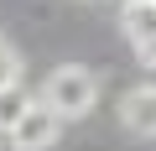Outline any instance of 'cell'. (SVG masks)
Listing matches in <instances>:
<instances>
[{"instance_id": "obj_7", "label": "cell", "mask_w": 156, "mask_h": 151, "mask_svg": "<svg viewBox=\"0 0 156 151\" xmlns=\"http://www.w3.org/2000/svg\"><path fill=\"white\" fill-rule=\"evenodd\" d=\"M140 63H146V68H156V37H151V42L140 47Z\"/></svg>"}, {"instance_id": "obj_1", "label": "cell", "mask_w": 156, "mask_h": 151, "mask_svg": "<svg viewBox=\"0 0 156 151\" xmlns=\"http://www.w3.org/2000/svg\"><path fill=\"white\" fill-rule=\"evenodd\" d=\"M37 99H47L62 120H83L94 104H99V78L89 68H73V63H62V68H52L47 73V84H42V94Z\"/></svg>"}, {"instance_id": "obj_4", "label": "cell", "mask_w": 156, "mask_h": 151, "mask_svg": "<svg viewBox=\"0 0 156 151\" xmlns=\"http://www.w3.org/2000/svg\"><path fill=\"white\" fill-rule=\"evenodd\" d=\"M120 31H125V42L140 52V47L156 37V0H125V11H120Z\"/></svg>"}, {"instance_id": "obj_3", "label": "cell", "mask_w": 156, "mask_h": 151, "mask_svg": "<svg viewBox=\"0 0 156 151\" xmlns=\"http://www.w3.org/2000/svg\"><path fill=\"white\" fill-rule=\"evenodd\" d=\"M120 120L130 135H156V84H140L120 99Z\"/></svg>"}, {"instance_id": "obj_6", "label": "cell", "mask_w": 156, "mask_h": 151, "mask_svg": "<svg viewBox=\"0 0 156 151\" xmlns=\"http://www.w3.org/2000/svg\"><path fill=\"white\" fill-rule=\"evenodd\" d=\"M16 78H21V52L0 37V84H16Z\"/></svg>"}, {"instance_id": "obj_2", "label": "cell", "mask_w": 156, "mask_h": 151, "mask_svg": "<svg viewBox=\"0 0 156 151\" xmlns=\"http://www.w3.org/2000/svg\"><path fill=\"white\" fill-rule=\"evenodd\" d=\"M57 135H62V115H57L47 99H31V104L21 110V120L11 125V141H16V151H47Z\"/></svg>"}, {"instance_id": "obj_5", "label": "cell", "mask_w": 156, "mask_h": 151, "mask_svg": "<svg viewBox=\"0 0 156 151\" xmlns=\"http://www.w3.org/2000/svg\"><path fill=\"white\" fill-rule=\"evenodd\" d=\"M26 104H31V94H26L21 78H16V84H0V135H11V125L21 120Z\"/></svg>"}]
</instances>
